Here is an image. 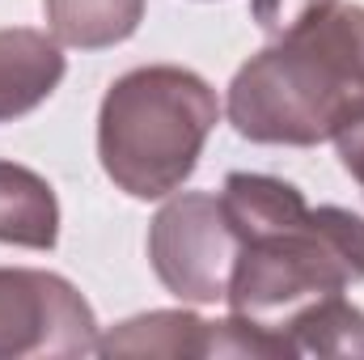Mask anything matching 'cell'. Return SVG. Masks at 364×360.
<instances>
[{
    "instance_id": "1",
    "label": "cell",
    "mask_w": 364,
    "mask_h": 360,
    "mask_svg": "<svg viewBox=\"0 0 364 360\" xmlns=\"http://www.w3.org/2000/svg\"><path fill=\"white\" fill-rule=\"evenodd\" d=\"M364 106V4L331 0L250 55L225 93L242 140L309 149Z\"/></svg>"
},
{
    "instance_id": "2",
    "label": "cell",
    "mask_w": 364,
    "mask_h": 360,
    "mask_svg": "<svg viewBox=\"0 0 364 360\" xmlns=\"http://www.w3.org/2000/svg\"><path fill=\"white\" fill-rule=\"evenodd\" d=\"M220 123L216 90L182 64H144L110 81L97 106V162L132 199H166L195 174Z\"/></svg>"
},
{
    "instance_id": "3",
    "label": "cell",
    "mask_w": 364,
    "mask_h": 360,
    "mask_svg": "<svg viewBox=\"0 0 364 360\" xmlns=\"http://www.w3.org/2000/svg\"><path fill=\"white\" fill-rule=\"evenodd\" d=\"M352 284H364V216L335 203L314 208L305 191H296L267 221L242 229L225 305L279 335L292 314Z\"/></svg>"
},
{
    "instance_id": "4",
    "label": "cell",
    "mask_w": 364,
    "mask_h": 360,
    "mask_svg": "<svg viewBox=\"0 0 364 360\" xmlns=\"http://www.w3.org/2000/svg\"><path fill=\"white\" fill-rule=\"evenodd\" d=\"M237 255L242 238L212 191H174L149 221V263L186 305L225 301Z\"/></svg>"
},
{
    "instance_id": "5",
    "label": "cell",
    "mask_w": 364,
    "mask_h": 360,
    "mask_svg": "<svg viewBox=\"0 0 364 360\" xmlns=\"http://www.w3.org/2000/svg\"><path fill=\"white\" fill-rule=\"evenodd\" d=\"M97 318L81 288L43 268H0V360L90 356Z\"/></svg>"
},
{
    "instance_id": "6",
    "label": "cell",
    "mask_w": 364,
    "mask_h": 360,
    "mask_svg": "<svg viewBox=\"0 0 364 360\" xmlns=\"http://www.w3.org/2000/svg\"><path fill=\"white\" fill-rule=\"evenodd\" d=\"M68 73L64 47L47 30L4 26L0 30V123H13L38 110L60 90Z\"/></svg>"
},
{
    "instance_id": "7",
    "label": "cell",
    "mask_w": 364,
    "mask_h": 360,
    "mask_svg": "<svg viewBox=\"0 0 364 360\" xmlns=\"http://www.w3.org/2000/svg\"><path fill=\"white\" fill-rule=\"evenodd\" d=\"M60 242L55 186L21 162H0V246L51 250Z\"/></svg>"
},
{
    "instance_id": "8",
    "label": "cell",
    "mask_w": 364,
    "mask_h": 360,
    "mask_svg": "<svg viewBox=\"0 0 364 360\" xmlns=\"http://www.w3.org/2000/svg\"><path fill=\"white\" fill-rule=\"evenodd\" d=\"M212 322L191 309H149L97 335V356H208Z\"/></svg>"
},
{
    "instance_id": "9",
    "label": "cell",
    "mask_w": 364,
    "mask_h": 360,
    "mask_svg": "<svg viewBox=\"0 0 364 360\" xmlns=\"http://www.w3.org/2000/svg\"><path fill=\"white\" fill-rule=\"evenodd\" d=\"M47 34L60 47L102 51L127 43L144 21V0H43Z\"/></svg>"
},
{
    "instance_id": "10",
    "label": "cell",
    "mask_w": 364,
    "mask_h": 360,
    "mask_svg": "<svg viewBox=\"0 0 364 360\" xmlns=\"http://www.w3.org/2000/svg\"><path fill=\"white\" fill-rule=\"evenodd\" d=\"M279 335L288 339L292 356H364V309L343 292H331L292 314Z\"/></svg>"
},
{
    "instance_id": "11",
    "label": "cell",
    "mask_w": 364,
    "mask_h": 360,
    "mask_svg": "<svg viewBox=\"0 0 364 360\" xmlns=\"http://www.w3.org/2000/svg\"><path fill=\"white\" fill-rule=\"evenodd\" d=\"M326 4L331 0H250V13H255L259 30L267 38H279V34H288L292 26H301L305 17H314Z\"/></svg>"
},
{
    "instance_id": "12",
    "label": "cell",
    "mask_w": 364,
    "mask_h": 360,
    "mask_svg": "<svg viewBox=\"0 0 364 360\" xmlns=\"http://www.w3.org/2000/svg\"><path fill=\"white\" fill-rule=\"evenodd\" d=\"M335 149H339V162H343V170L352 174V179L360 182L364 191V106L339 127V136H335Z\"/></svg>"
}]
</instances>
